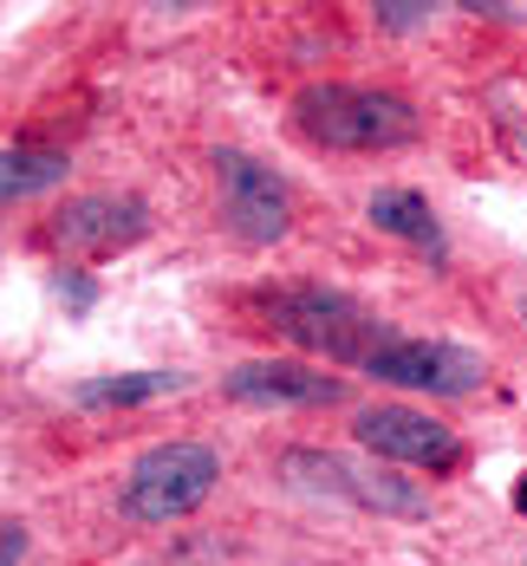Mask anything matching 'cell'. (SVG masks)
<instances>
[{
  "label": "cell",
  "instance_id": "cell-9",
  "mask_svg": "<svg viewBox=\"0 0 527 566\" xmlns=\"http://www.w3.org/2000/svg\"><path fill=\"white\" fill-rule=\"evenodd\" d=\"M222 391L234 403H281V410H313V403H339L346 378H326L313 365H293V358H247L222 378Z\"/></svg>",
  "mask_w": 527,
  "mask_h": 566
},
{
  "label": "cell",
  "instance_id": "cell-2",
  "mask_svg": "<svg viewBox=\"0 0 527 566\" xmlns=\"http://www.w3.org/2000/svg\"><path fill=\"white\" fill-rule=\"evenodd\" d=\"M222 482V450L209 443H189V437H170V443H150V450L130 462L124 475V514L144 521V527H170L182 514H196Z\"/></svg>",
  "mask_w": 527,
  "mask_h": 566
},
{
  "label": "cell",
  "instance_id": "cell-6",
  "mask_svg": "<svg viewBox=\"0 0 527 566\" xmlns=\"http://www.w3.org/2000/svg\"><path fill=\"white\" fill-rule=\"evenodd\" d=\"M215 182H222V222L241 248H274L293 228L287 182L247 150H215Z\"/></svg>",
  "mask_w": 527,
  "mask_h": 566
},
{
  "label": "cell",
  "instance_id": "cell-3",
  "mask_svg": "<svg viewBox=\"0 0 527 566\" xmlns=\"http://www.w3.org/2000/svg\"><path fill=\"white\" fill-rule=\"evenodd\" d=\"M267 313H274V326H281L293 345L326 352L333 365H358V371H365V358H371L378 345L391 339L384 319H371L358 300L333 293V286H287V293L267 300Z\"/></svg>",
  "mask_w": 527,
  "mask_h": 566
},
{
  "label": "cell",
  "instance_id": "cell-16",
  "mask_svg": "<svg viewBox=\"0 0 527 566\" xmlns=\"http://www.w3.org/2000/svg\"><path fill=\"white\" fill-rule=\"evenodd\" d=\"M502 130H508V144H515V157L527 164V117H515V112H508V117H502Z\"/></svg>",
  "mask_w": 527,
  "mask_h": 566
},
{
  "label": "cell",
  "instance_id": "cell-18",
  "mask_svg": "<svg viewBox=\"0 0 527 566\" xmlns=\"http://www.w3.org/2000/svg\"><path fill=\"white\" fill-rule=\"evenodd\" d=\"M521 326H527V300H521Z\"/></svg>",
  "mask_w": 527,
  "mask_h": 566
},
{
  "label": "cell",
  "instance_id": "cell-17",
  "mask_svg": "<svg viewBox=\"0 0 527 566\" xmlns=\"http://www.w3.org/2000/svg\"><path fill=\"white\" fill-rule=\"evenodd\" d=\"M515 509H521V514H527V482H521V489H515Z\"/></svg>",
  "mask_w": 527,
  "mask_h": 566
},
{
  "label": "cell",
  "instance_id": "cell-1",
  "mask_svg": "<svg viewBox=\"0 0 527 566\" xmlns=\"http://www.w3.org/2000/svg\"><path fill=\"white\" fill-rule=\"evenodd\" d=\"M293 124L319 150H398L417 137V105L378 85H306L293 98Z\"/></svg>",
  "mask_w": 527,
  "mask_h": 566
},
{
  "label": "cell",
  "instance_id": "cell-13",
  "mask_svg": "<svg viewBox=\"0 0 527 566\" xmlns=\"http://www.w3.org/2000/svg\"><path fill=\"white\" fill-rule=\"evenodd\" d=\"M371 13H378V27H391V33H417L436 7H430V0H378Z\"/></svg>",
  "mask_w": 527,
  "mask_h": 566
},
{
  "label": "cell",
  "instance_id": "cell-12",
  "mask_svg": "<svg viewBox=\"0 0 527 566\" xmlns=\"http://www.w3.org/2000/svg\"><path fill=\"white\" fill-rule=\"evenodd\" d=\"M189 385L182 371H124V378H92V385H78V403H157V397H176Z\"/></svg>",
  "mask_w": 527,
  "mask_h": 566
},
{
  "label": "cell",
  "instance_id": "cell-4",
  "mask_svg": "<svg viewBox=\"0 0 527 566\" xmlns=\"http://www.w3.org/2000/svg\"><path fill=\"white\" fill-rule=\"evenodd\" d=\"M287 482L299 495H326V502H351L365 514H391V521H430V495L404 482L398 469H358L346 455L326 450H287Z\"/></svg>",
  "mask_w": 527,
  "mask_h": 566
},
{
  "label": "cell",
  "instance_id": "cell-15",
  "mask_svg": "<svg viewBox=\"0 0 527 566\" xmlns=\"http://www.w3.org/2000/svg\"><path fill=\"white\" fill-rule=\"evenodd\" d=\"M59 300H65L72 313H92V300H98V286L85 281V274H59Z\"/></svg>",
  "mask_w": 527,
  "mask_h": 566
},
{
  "label": "cell",
  "instance_id": "cell-14",
  "mask_svg": "<svg viewBox=\"0 0 527 566\" xmlns=\"http://www.w3.org/2000/svg\"><path fill=\"white\" fill-rule=\"evenodd\" d=\"M27 560V521L0 514V566H20Z\"/></svg>",
  "mask_w": 527,
  "mask_h": 566
},
{
  "label": "cell",
  "instance_id": "cell-10",
  "mask_svg": "<svg viewBox=\"0 0 527 566\" xmlns=\"http://www.w3.org/2000/svg\"><path fill=\"white\" fill-rule=\"evenodd\" d=\"M365 216H371L378 234H398V241H410V248H423V254L443 261V222H436V209L417 189H371Z\"/></svg>",
  "mask_w": 527,
  "mask_h": 566
},
{
  "label": "cell",
  "instance_id": "cell-8",
  "mask_svg": "<svg viewBox=\"0 0 527 566\" xmlns=\"http://www.w3.org/2000/svg\"><path fill=\"white\" fill-rule=\"evenodd\" d=\"M144 234H150V202L144 196H72L53 216V248L85 254V261L124 254Z\"/></svg>",
  "mask_w": 527,
  "mask_h": 566
},
{
  "label": "cell",
  "instance_id": "cell-7",
  "mask_svg": "<svg viewBox=\"0 0 527 566\" xmlns=\"http://www.w3.org/2000/svg\"><path fill=\"white\" fill-rule=\"evenodd\" d=\"M351 437L378 455V462H398V469H430V475H443V469L463 462L456 430H450L443 417H430V410H410V403H371V410H358V417H351Z\"/></svg>",
  "mask_w": 527,
  "mask_h": 566
},
{
  "label": "cell",
  "instance_id": "cell-11",
  "mask_svg": "<svg viewBox=\"0 0 527 566\" xmlns=\"http://www.w3.org/2000/svg\"><path fill=\"white\" fill-rule=\"evenodd\" d=\"M65 157L59 150H33V144H13V150H0V209L7 202H33V196H46L65 182Z\"/></svg>",
  "mask_w": 527,
  "mask_h": 566
},
{
  "label": "cell",
  "instance_id": "cell-5",
  "mask_svg": "<svg viewBox=\"0 0 527 566\" xmlns=\"http://www.w3.org/2000/svg\"><path fill=\"white\" fill-rule=\"evenodd\" d=\"M365 378L398 385V391H423V397H468V391H482L488 365H482V352H468V345L391 333V339L365 358Z\"/></svg>",
  "mask_w": 527,
  "mask_h": 566
}]
</instances>
